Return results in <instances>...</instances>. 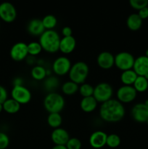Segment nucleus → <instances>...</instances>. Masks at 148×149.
I'll list each match as a JSON object with an SVG mask.
<instances>
[{"label": "nucleus", "mask_w": 148, "mask_h": 149, "mask_svg": "<svg viewBox=\"0 0 148 149\" xmlns=\"http://www.w3.org/2000/svg\"><path fill=\"white\" fill-rule=\"evenodd\" d=\"M125 108L123 103L117 99H110L102 103L100 108V116L103 121L115 123L122 120L124 117Z\"/></svg>", "instance_id": "nucleus-1"}, {"label": "nucleus", "mask_w": 148, "mask_h": 149, "mask_svg": "<svg viewBox=\"0 0 148 149\" xmlns=\"http://www.w3.org/2000/svg\"><path fill=\"white\" fill-rule=\"evenodd\" d=\"M59 35L55 30H46L39 36V44L42 49L49 53H55L59 50Z\"/></svg>", "instance_id": "nucleus-2"}, {"label": "nucleus", "mask_w": 148, "mask_h": 149, "mask_svg": "<svg viewBox=\"0 0 148 149\" xmlns=\"http://www.w3.org/2000/svg\"><path fill=\"white\" fill-rule=\"evenodd\" d=\"M65 104V99L62 95L55 92L48 93L44 99V106L49 113H60Z\"/></svg>", "instance_id": "nucleus-3"}, {"label": "nucleus", "mask_w": 148, "mask_h": 149, "mask_svg": "<svg viewBox=\"0 0 148 149\" xmlns=\"http://www.w3.org/2000/svg\"><path fill=\"white\" fill-rule=\"evenodd\" d=\"M88 65L83 61H78L71 66L68 75L70 81H73L77 84H82L85 83L89 75Z\"/></svg>", "instance_id": "nucleus-4"}, {"label": "nucleus", "mask_w": 148, "mask_h": 149, "mask_svg": "<svg viewBox=\"0 0 148 149\" xmlns=\"http://www.w3.org/2000/svg\"><path fill=\"white\" fill-rule=\"evenodd\" d=\"M113 94L112 86L107 82H101L94 87L93 97L98 103H103L112 99Z\"/></svg>", "instance_id": "nucleus-5"}, {"label": "nucleus", "mask_w": 148, "mask_h": 149, "mask_svg": "<svg viewBox=\"0 0 148 149\" xmlns=\"http://www.w3.org/2000/svg\"><path fill=\"white\" fill-rule=\"evenodd\" d=\"M135 58L128 52H118L115 56V65L122 71L133 69Z\"/></svg>", "instance_id": "nucleus-6"}, {"label": "nucleus", "mask_w": 148, "mask_h": 149, "mask_svg": "<svg viewBox=\"0 0 148 149\" xmlns=\"http://www.w3.org/2000/svg\"><path fill=\"white\" fill-rule=\"evenodd\" d=\"M12 98L20 105L27 104L31 100V93L27 87L21 86H14L11 91Z\"/></svg>", "instance_id": "nucleus-7"}, {"label": "nucleus", "mask_w": 148, "mask_h": 149, "mask_svg": "<svg viewBox=\"0 0 148 149\" xmlns=\"http://www.w3.org/2000/svg\"><path fill=\"white\" fill-rule=\"evenodd\" d=\"M71 66L72 65L69 58L65 56H60L55 59L52 63V71L57 76L62 77L69 73Z\"/></svg>", "instance_id": "nucleus-8"}, {"label": "nucleus", "mask_w": 148, "mask_h": 149, "mask_svg": "<svg viewBox=\"0 0 148 149\" xmlns=\"http://www.w3.org/2000/svg\"><path fill=\"white\" fill-rule=\"evenodd\" d=\"M137 95L133 86L123 85L119 87L116 93L117 100L121 103H129L135 100Z\"/></svg>", "instance_id": "nucleus-9"}, {"label": "nucleus", "mask_w": 148, "mask_h": 149, "mask_svg": "<svg viewBox=\"0 0 148 149\" xmlns=\"http://www.w3.org/2000/svg\"><path fill=\"white\" fill-rule=\"evenodd\" d=\"M17 17V10L10 2H2L0 4V18L6 23H12Z\"/></svg>", "instance_id": "nucleus-10"}, {"label": "nucleus", "mask_w": 148, "mask_h": 149, "mask_svg": "<svg viewBox=\"0 0 148 149\" xmlns=\"http://www.w3.org/2000/svg\"><path fill=\"white\" fill-rule=\"evenodd\" d=\"M10 55L12 59L15 61H22L26 59L28 56V45L24 42H17L11 47Z\"/></svg>", "instance_id": "nucleus-11"}, {"label": "nucleus", "mask_w": 148, "mask_h": 149, "mask_svg": "<svg viewBox=\"0 0 148 149\" xmlns=\"http://www.w3.org/2000/svg\"><path fill=\"white\" fill-rule=\"evenodd\" d=\"M131 116L136 122H146L148 119V108L144 103H137L132 108Z\"/></svg>", "instance_id": "nucleus-12"}, {"label": "nucleus", "mask_w": 148, "mask_h": 149, "mask_svg": "<svg viewBox=\"0 0 148 149\" xmlns=\"http://www.w3.org/2000/svg\"><path fill=\"white\" fill-rule=\"evenodd\" d=\"M107 135L104 132L97 130L93 132L89 137V144L93 148L100 149L106 146Z\"/></svg>", "instance_id": "nucleus-13"}, {"label": "nucleus", "mask_w": 148, "mask_h": 149, "mask_svg": "<svg viewBox=\"0 0 148 149\" xmlns=\"http://www.w3.org/2000/svg\"><path fill=\"white\" fill-rule=\"evenodd\" d=\"M70 138H71L68 131L61 127L54 129L51 134V139L55 145L65 146Z\"/></svg>", "instance_id": "nucleus-14"}, {"label": "nucleus", "mask_w": 148, "mask_h": 149, "mask_svg": "<svg viewBox=\"0 0 148 149\" xmlns=\"http://www.w3.org/2000/svg\"><path fill=\"white\" fill-rule=\"evenodd\" d=\"M97 62L99 66L102 69H110L115 65V56L111 52L104 51L99 54Z\"/></svg>", "instance_id": "nucleus-15"}, {"label": "nucleus", "mask_w": 148, "mask_h": 149, "mask_svg": "<svg viewBox=\"0 0 148 149\" xmlns=\"http://www.w3.org/2000/svg\"><path fill=\"white\" fill-rule=\"evenodd\" d=\"M133 70L137 76L145 77L148 75V58L142 55L135 59Z\"/></svg>", "instance_id": "nucleus-16"}, {"label": "nucleus", "mask_w": 148, "mask_h": 149, "mask_svg": "<svg viewBox=\"0 0 148 149\" xmlns=\"http://www.w3.org/2000/svg\"><path fill=\"white\" fill-rule=\"evenodd\" d=\"M27 30L31 36H40L46 31V29L42 23L41 20L34 18L30 20L28 23Z\"/></svg>", "instance_id": "nucleus-17"}, {"label": "nucleus", "mask_w": 148, "mask_h": 149, "mask_svg": "<svg viewBox=\"0 0 148 149\" xmlns=\"http://www.w3.org/2000/svg\"><path fill=\"white\" fill-rule=\"evenodd\" d=\"M75 46H76V41L73 36L62 37L59 42V50L63 54L68 55L73 52Z\"/></svg>", "instance_id": "nucleus-18"}, {"label": "nucleus", "mask_w": 148, "mask_h": 149, "mask_svg": "<svg viewBox=\"0 0 148 149\" xmlns=\"http://www.w3.org/2000/svg\"><path fill=\"white\" fill-rule=\"evenodd\" d=\"M97 103L98 102L93 96L83 97L80 103V107H81V110L85 113H91L97 109Z\"/></svg>", "instance_id": "nucleus-19"}, {"label": "nucleus", "mask_w": 148, "mask_h": 149, "mask_svg": "<svg viewBox=\"0 0 148 149\" xmlns=\"http://www.w3.org/2000/svg\"><path fill=\"white\" fill-rule=\"evenodd\" d=\"M126 26L129 30L136 31L140 29L142 26V20L140 18L137 13L131 14L126 20Z\"/></svg>", "instance_id": "nucleus-20"}, {"label": "nucleus", "mask_w": 148, "mask_h": 149, "mask_svg": "<svg viewBox=\"0 0 148 149\" xmlns=\"http://www.w3.org/2000/svg\"><path fill=\"white\" fill-rule=\"evenodd\" d=\"M137 77V74L133 69L127 70V71H122V74L120 75V81H122L123 85L133 86Z\"/></svg>", "instance_id": "nucleus-21"}, {"label": "nucleus", "mask_w": 148, "mask_h": 149, "mask_svg": "<svg viewBox=\"0 0 148 149\" xmlns=\"http://www.w3.org/2000/svg\"><path fill=\"white\" fill-rule=\"evenodd\" d=\"M30 75L33 79L36 81H41L47 77V70L40 65H35L30 71Z\"/></svg>", "instance_id": "nucleus-22"}, {"label": "nucleus", "mask_w": 148, "mask_h": 149, "mask_svg": "<svg viewBox=\"0 0 148 149\" xmlns=\"http://www.w3.org/2000/svg\"><path fill=\"white\" fill-rule=\"evenodd\" d=\"M3 110L10 114H14L17 113L20 109V103H17L12 98L7 99L4 103H3Z\"/></svg>", "instance_id": "nucleus-23"}, {"label": "nucleus", "mask_w": 148, "mask_h": 149, "mask_svg": "<svg viewBox=\"0 0 148 149\" xmlns=\"http://www.w3.org/2000/svg\"><path fill=\"white\" fill-rule=\"evenodd\" d=\"M62 122V118L59 113H51L47 117V123L49 127L57 129L60 127Z\"/></svg>", "instance_id": "nucleus-24"}, {"label": "nucleus", "mask_w": 148, "mask_h": 149, "mask_svg": "<svg viewBox=\"0 0 148 149\" xmlns=\"http://www.w3.org/2000/svg\"><path fill=\"white\" fill-rule=\"evenodd\" d=\"M78 84H75L73 81H65L62 86V91L66 95H73L78 91Z\"/></svg>", "instance_id": "nucleus-25"}, {"label": "nucleus", "mask_w": 148, "mask_h": 149, "mask_svg": "<svg viewBox=\"0 0 148 149\" xmlns=\"http://www.w3.org/2000/svg\"><path fill=\"white\" fill-rule=\"evenodd\" d=\"M133 87L137 93H144L148 89V80L145 77L138 76Z\"/></svg>", "instance_id": "nucleus-26"}, {"label": "nucleus", "mask_w": 148, "mask_h": 149, "mask_svg": "<svg viewBox=\"0 0 148 149\" xmlns=\"http://www.w3.org/2000/svg\"><path fill=\"white\" fill-rule=\"evenodd\" d=\"M41 20L46 30H53L57 24V17L53 15H47L44 16Z\"/></svg>", "instance_id": "nucleus-27"}, {"label": "nucleus", "mask_w": 148, "mask_h": 149, "mask_svg": "<svg viewBox=\"0 0 148 149\" xmlns=\"http://www.w3.org/2000/svg\"><path fill=\"white\" fill-rule=\"evenodd\" d=\"M94 87L90 84L84 83L81 84L78 88V91L83 97H91V96H93V94H94Z\"/></svg>", "instance_id": "nucleus-28"}, {"label": "nucleus", "mask_w": 148, "mask_h": 149, "mask_svg": "<svg viewBox=\"0 0 148 149\" xmlns=\"http://www.w3.org/2000/svg\"><path fill=\"white\" fill-rule=\"evenodd\" d=\"M120 142H121V140H120V136L117 134L113 133L107 135L106 145L111 148H115L120 146Z\"/></svg>", "instance_id": "nucleus-29"}, {"label": "nucleus", "mask_w": 148, "mask_h": 149, "mask_svg": "<svg viewBox=\"0 0 148 149\" xmlns=\"http://www.w3.org/2000/svg\"><path fill=\"white\" fill-rule=\"evenodd\" d=\"M41 46L38 42H32L28 45V52L30 56H36L41 52Z\"/></svg>", "instance_id": "nucleus-30"}, {"label": "nucleus", "mask_w": 148, "mask_h": 149, "mask_svg": "<svg viewBox=\"0 0 148 149\" xmlns=\"http://www.w3.org/2000/svg\"><path fill=\"white\" fill-rule=\"evenodd\" d=\"M58 85H59V80L54 76H51V77L46 78L44 82V86L45 89L49 91H52V90L57 87Z\"/></svg>", "instance_id": "nucleus-31"}, {"label": "nucleus", "mask_w": 148, "mask_h": 149, "mask_svg": "<svg viewBox=\"0 0 148 149\" xmlns=\"http://www.w3.org/2000/svg\"><path fill=\"white\" fill-rule=\"evenodd\" d=\"M129 4L132 8L139 11L144 7H148V0H130Z\"/></svg>", "instance_id": "nucleus-32"}, {"label": "nucleus", "mask_w": 148, "mask_h": 149, "mask_svg": "<svg viewBox=\"0 0 148 149\" xmlns=\"http://www.w3.org/2000/svg\"><path fill=\"white\" fill-rule=\"evenodd\" d=\"M68 149H81L82 146L81 141L77 138H71L65 145Z\"/></svg>", "instance_id": "nucleus-33"}, {"label": "nucleus", "mask_w": 148, "mask_h": 149, "mask_svg": "<svg viewBox=\"0 0 148 149\" xmlns=\"http://www.w3.org/2000/svg\"><path fill=\"white\" fill-rule=\"evenodd\" d=\"M10 144V138L4 132H0V149H5Z\"/></svg>", "instance_id": "nucleus-34"}, {"label": "nucleus", "mask_w": 148, "mask_h": 149, "mask_svg": "<svg viewBox=\"0 0 148 149\" xmlns=\"http://www.w3.org/2000/svg\"><path fill=\"white\" fill-rule=\"evenodd\" d=\"M7 91L3 86L0 85V103L3 104L7 100Z\"/></svg>", "instance_id": "nucleus-35"}, {"label": "nucleus", "mask_w": 148, "mask_h": 149, "mask_svg": "<svg viewBox=\"0 0 148 149\" xmlns=\"http://www.w3.org/2000/svg\"><path fill=\"white\" fill-rule=\"evenodd\" d=\"M137 14L142 20L148 18V7H144L142 10H139Z\"/></svg>", "instance_id": "nucleus-36"}, {"label": "nucleus", "mask_w": 148, "mask_h": 149, "mask_svg": "<svg viewBox=\"0 0 148 149\" xmlns=\"http://www.w3.org/2000/svg\"><path fill=\"white\" fill-rule=\"evenodd\" d=\"M62 34L63 35V37H68V36H71L73 34V31L71 27L69 26H65L62 29Z\"/></svg>", "instance_id": "nucleus-37"}, {"label": "nucleus", "mask_w": 148, "mask_h": 149, "mask_svg": "<svg viewBox=\"0 0 148 149\" xmlns=\"http://www.w3.org/2000/svg\"><path fill=\"white\" fill-rule=\"evenodd\" d=\"M13 84H14V86L23 85V79H22L21 78H19V77H17V78L15 79Z\"/></svg>", "instance_id": "nucleus-38"}, {"label": "nucleus", "mask_w": 148, "mask_h": 149, "mask_svg": "<svg viewBox=\"0 0 148 149\" xmlns=\"http://www.w3.org/2000/svg\"><path fill=\"white\" fill-rule=\"evenodd\" d=\"M52 149H68L66 148L65 146H58V145H55V146L52 147Z\"/></svg>", "instance_id": "nucleus-39"}, {"label": "nucleus", "mask_w": 148, "mask_h": 149, "mask_svg": "<svg viewBox=\"0 0 148 149\" xmlns=\"http://www.w3.org/2000/svg\"><path fill=\"white\" fill-rule=\"evenodd\" d=\"M2 111H4L3 110V105L1 104V103H0V113H1Z\"/></svg>", "instance_id": "nucleus-40"}, {"label": "nucleus", "mask_w": 148, "mask_h": 149, "mask_svg": "<svg viewBox=\"0 0 148 149\" xmlns=\"http://www.w3.org/2000/svg\"><path fill=\"white\" fill-rule=\"evenodd\" d=\"M145 103V106H146L148 108V99H147V100H145V103Z\"/></svg>", "instance_id": "nucleus-41"}, {"label": "nucleus", "mask_w": 148, "mask_h": 149, "mask_svg": "<svg viewBox=\"0 0 148 149\" xmlns=\"http://www.w3.org/2000/svg\"><path fill=\"white\" fill-rule=\"evenodd\" d=\"M145 56H146L147 58H148V49H147L146 52H145Z\"/></svg>", "instance_id": "nucleus-42"}, {"label": "nucleus", "mask_w": 148, "mask_h": 149, "mask_svg": "<svg viewBox=\"0 0 148 149\" xmlns=\"http://www.w3.org/2000/svg\"><path fill=\"white\" fill-rule=\"evenodd\" d=\"M146 123H147V126H148V119H147V120Z\"/></svg>", "instance_id": "nucleus-43"}]
</instances>
